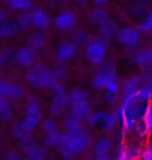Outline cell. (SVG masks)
I'll list each match as a JSON object with an SVG mask.
<instances>
[{"label":"cell","mask_w":152,"mask_h":160,"mask_svg":"<svg viewBox=\"0 0 152 160\" xmlns=\"http://www.w3.org/2000/svg\"><path fill=\"white\" fill-rule=\"evenodd\" d=\"M18 142H19V148H20V150L22 152L26 153V154L34 148L35 145H37V142H34V139L32 138L31 135H29L24 139L18 140Z\"/></svg>","instance_id":"cell-37"},{"label":"cell","mask_w":152,"mask_h":160,"mask_svg":"<svg viewBox=\"0 0 152 160\" xmlns=\"http://www.w3.org/2000/svg\"><path fill=\"white\" fill-rule=\"evenodd\" d=\"M52 91L54 92L55 95H63V94H66V91H65V88L64 85L61 84L60 82L57 81L55 84L52 86Z\"/></svg>","instance_id":"cell-47"},{"label":"cell","mask_w":152,"mask_h":160,"mask_svg":"<svg viewBox=\"0 0 152 160\" xmlns=\"http://www.w3.org/2000/svg\"><path fill=\"white\" fill-rule=\"evenodd\" d=\"M105 91L115 92V94H118V92H120L121 85H120V83H119V80H114V81L109 82L108 84L106 85Z\"/></svg>","instance_id":"cell-46"},{"label":"cell","mask_w":152,"mask_h":160,"mask_svg":"<svg viewBox=\"0 0 152 160\" xmlns=\"http://www.w3.org/2000/svg\"><path fill=\"white\" fill-rule=\"evenodd\" d=\"M137 27L142 32L152 33V8L147 12V14L144 16L143 20Z\"/></svg>","instance_id":"cell-36"},{"label":"cell","mask_w":152,"mask_h":160,"mask_svg":"<svg viewBox=\"0 0 152 160\" xmlns=\"http://www.w3.org/2000/svg\"><path fill=\"white\" fill-rule=\"evenodd\" d=\"M76 53V47L74 46L72 42H60L57 44V46L54 51L55 58L59 62H67L70 59H72Z\"/></svg>","instance_id":"cell-10"},{"label":"cell","mask_w":152,"mask_h":160,"mask_svg":"<svg viewBox=\"0 0 152 160\" xmlns=\"http://www.w3.org/2000/svg\"><path fill=\"white\" fill-rule=\"evenodd\" d=\"M142 78H143V85L149 88L152 92V67L146 68V71L142 76Z\"/></svg>","instance_id":"cell-44"},{"label":"cell","mask_w":152,"mask_h":160,"mask_svg":"<svg viewBox=\"0 0 152 160\" xmlns=\"http://www.w3.org/2000/svg\"><path fill=\"white\" fill-rule=\"evenodd\" d=\"M16 24L18 26V29L21 31H26L29 29L31 25V12L24 11L22 14L18 16Z\"/></svg>","instance_id":"cell-32"},{"label":"cell","mask_w":152,"mask_h":160,"mask_svg":"<svg viewBox=\"0 0 152 160\" xmlns=\"http://www.w3.org/2000/svg\"><path fill=\"white\" fill-rule=\"evenodd\" d=\"M67 67L64 62H59L57 65H55L52 69L53 75L55 76V78L57 80L64 79L67 76Z\"/></svg>","instance_id":"cell-40"},{"label":"cell","mask_w":152,"mask_h":160,"mask_svg":"<svg viewBox=\"0 0 152 160\" xmlns=\"http://www.w3.org/2000/svg\"><path fill=\"white\" fill-rule=\"evenodd\" d=\"M103 101L108 105H116L118 103V96L115 92L105 91L103 94Z\"/></svg>","instance_id":"cell-45"},{"label":"cell","mask_w":152,"mask_h":160,"mask_svg":"<svg viewBox=\"0 0 152 160\" xmlns=\"http://www.w3.org/2000/svg\"><path fill=\"white\" fill-rule=\"evenodd\" d=\"M22 160H29V159H28V158H26V159H22Z\"/></svg>","instance_id":"cell-55"},{"label":"cell","mask_w":152,"mask_h":160,"mask_svg":"<svg viewBox=\"0 0 152 160\" xmlns=\"http://www.w3.org/2000/svg\"><path fill=\"white\" fill-rule=\"evenodd\" d=\"M6 19V12L3 9H0V25L2 24V22Z\"/></svg>","instance_id":"cell-51"},{"label":"cell","mask_w":152,"mask_h":160,"mask_svg":"<svg viewBox=\"0 0 152 160\" xmlns=\"http://www.w3.org/2000/svg\"><path fill=\"white\" fill-rule=\"evenodd\" d=\"M4 160H22L19 154L15 151H8L5 153Z\"/></svg>","instance_id":"cell-48"},{"label":"cell","mask_w":152,"mask_h":160,"mask_svg":"<svg viewBox=\"0 0 152 160\" xmlns=\"http://www.w3.org/2000/svg\"><path fill=\"white\" fill-rule=\"evenodd\" d=\"M91 145V135L86 130L81 129L78 132H65L60 134L59 142L60 149H66L74 156H78Z\"/></svg>","instance_id":"cell-1"},{"label":"cell","mask_w":152,"mask_h":160,"mask_svg":"<svg viewBox=\"0 0 152 160\" xmlns=\"http://www.w3.org/2000/svg\"><path fill=\"white\" fill-rule=\"evenodd\" d=\"M46 45V39H45L44 34L40 31H35L29 34L27 39V46L31 48L32 50L37 51L42 50Z\"/></svg>","instance_id":"cell-21"},{"label":"cell","mask_w":152,"mask_h":160,"mask_svg":"<svg viewBox=\"0 0 152 160\" xmlns=\"http://www.w3.org/2000/svg\"><path fill=\"white\" fill-rule=\"evenodd\" d=\"M122 123V136L123 138H127L130 135H134L135 131L138 129V123L139 122L134 121L131 118L124 117L121 120Z\"/></svg>","instance_id":"cell-26"},{"label":"cell","mask_w":152,"mask_h":160,"mask_svg":"<svg viewBox=\"0 0 152 160\" xmlns=\"http://www.w3.org/2000/svg\"><path fill=\"white\" fill-rule=\"evenodd\" d=\"M147 142H149L150 143H152V131L149 133V137H148V140Z\"/></svg>","instance_id":"cell-53"},{"label":"cell","mask_w":152,"mask_h":160,"mask_svg":"<svg viewBox=\"0 0 152 160\" xmlns=\"http://www.w3.org/2000/svg\"><path fill=\"white\" fill-rule=\"evenodd\" d=\"M43 129L46 133L59 130V124L54 118H48L43 122Z\"/></svg>","instance_id":"cell-41"},{"label":"cell","mask_w":152,"mask_h":160,"mask_svg":"<svg viewBox=\"0 0 152 160\" xmlns=\"http://www.w3.org/2000/svg\"><path fill=\"white\" fill-rule=\"evenodd\" d=\"M56 1H59V2H65V1H67V0H56Z\"/></svg>","instance_id":"cell-54"},{"label":"cell","mask_w":152,"mask_h":160,"mask_svg":"<svg viewBox=\"0 0 152 160\" xmlns=\"http://www.w3.org/2000/svg\"><path fill=\"white\" fill-rule=\"evenodd\" d=\"M125 146H126V153H127L129 160H138L140 158L144 146L143 142L132 140V142H125Z\"/></svg>","instance_id":"cell-24"},{"label":"cell","mask_w":152,"mask_h":160,"mask_svg":"<svg viewBox=\"0 0 152 160\" xmlns=\"http://www.w3.org/2000/svg\"><path fill=\"white\" fill-rule=\"evenodd\" d=\"M18 26L15 21L13 20H5L0 25V38L3 39H9V38L15 37L18 33Z\"/></svg>","instance_id":"cell-22"},{"label":"cell","mask_w":152,"mask_h":160,"mask_svg":"<svg viewBox=\"0 0 152 160\" xmlns=\"http://www.w3.org/2000/svg\"><path fill=\"white\" fill-rule=\"evenodd\" d=\"M13 114H14V111L8 100L0 96V120L8 122L13 118Z\"/></svg>","instance_id":"cell-29"},{"label":"cell","mask_w":152,"mask_h":160,"mask_svg":"<svg viewBox=\"0 0 152 160\" xmlns=\"http://www.w3.org/2000/svg\"><path fill=\"white\" fill-rule=\"evenodd\" d=\"M109 19L108 11L104 6H95L90 12V21L94 25L101 26Z\"/></svg>","instance_id":"cell-18"},{"label":"cell","mask_w":152,"mask_h":160,"mask_svg":"<svg viewBox=\"0 0 152 160\" xmlns=\"http://www.w3.org/2000/svg\"><path fill=\"white\" fill-rule=\"evenodd\" d=\"M50 23L51 20L49 15L44 9L38 8L31 12V25L37 29V31L40 32L46 31L49 28Z\"/></svg>","instance_id":"cell-11"},{"label":"cell","mask_w":152,"mask_h":160,"mask_svg":"<svg viewBox=\"0 0 152 160\" xmlns=\"http://www.w3.org/2000/svg\"><path fill=\"white\" fill-rule=\"evenodd\" d=\"M122 101L118 107V113L120 122L124 117H128L134 121L140 122L143 120L148 108V102L141 101L137 98L135 94L122 97Z\"/></svg>","instance_id":"cell-2"},{"label":"cell","mask_w":152,"mask_h":160,"mask_svg":"<svg viewBox=\"0 0 152 160\" xmlns=\"http://www.w3.org/2000/svg\"><path fill=\"white\" fill-rule=\"evenodd\" d=\"M6 3L13 9L24 12L31 8L32 0H6Z\"/></svg>","instance_id":"cell-34"},{"label":"cell","mask_w":152,"mask_h":160,"mask_svg":"<svg viewBox=\"0 0 152 160\" xmlns=\"http://www.w3.org/2000/svg\"><path fill=\"white\" fill-rule=\"evenodd\" d=\"M148 12V2L145 0H137L132 2L129 8V14L134 18H141L147 14Z\"/></svg>","instance_id":"cell-25"},{"label":"cell","mask_w":152,"mask_h":160,"mask_svg":"<svg viewBox=\"0 0 152 160\" xmlns=\"http://www.w3.org/2000/svg\"><path fill=\"white\" fill-rule=\"evenodd\" d=\"M119 25L117 24V22L114 20H108L105 22L104 24H102L100 26V37H102L103 39H105L106 41L112 39V38L116 37V34L118 32L119 29Z\"/></svg>","instance_id":"cell-20"},{"label":"cell","mask_w":152,"mask_h":160,"mask_svg":"<svg viewBox=\"0 0 152 160\" xmlns=\"http://www.w3.org/2000/svg\"><path fill=\"white\" fill-rule=\"evenodd\" d=\"M15 62V53L8 48L0 50V66L8 67Z\"/></svg>","instance_id":"cell-35"},{"label":"cell","mask_w":152,"mask_h":160,"mask_svg":"<svg viewBox=\"0 0 152 160\" xmlns=\"http://www.w3.org/2000/svg\"><path fill=\"white\" fill-rule=\"evenodd\" d=\"M71 104H77L81 103V102H86L89 98V92L86 89L82 88H75L74 89L70 92V94H68Z\"/></svg>","instance_id":"cell-27"},{"label":"cell","mask_w":152,"mask_h":160,"mask_svg":"<svg viewBox=\"0 0 152 160\" xmlns=\"http://www.w3.org/2000/svg\"><path fill=\"white\" fill-rule=\"evenodd\" d=\"M27 82L35 88H52V86L59 81L52 71L41 65H32L28 67L26 71Z\"/></svg>","instance_id":"cell-3"},{"label":"cell","mask_w":152,"mask_h":160,"mask_svg":"<svg viewBox=\"0 0 152 160\" xmlns=\"http://www.w3.org/2000/svg\"><path fill=\"white\" fill-rule=\"evenodd\" d=\"M70 106V100L68 94L55 95L50 105V112L53 117L61 116L68 107Z\"/></svg>","instance_id":"cell-13"},{"label":"cell","mask_w":152,"mask_h":160,"mask_svg":"<svg viewBox=\"0 0 152 160\" xmlns=\"http://www.w3.org/2000/svg\"><path fill=\"white\" fill-rule=\"evenodd\" d=\"M105 111L103 110H97V111H92V113L90 114V117L86 119V123L89 126H97L100 124V122L102 121V118L104 116Z\"/></svg>","instance_id":"cell-38"},{"label":"cell","mask_w":152,"mask_h":160,"mask_svg":"<svg viewBox=\"0 0 152 160\" xmlns=\"http://www.w3.org/2000/svg\"><path fill=\"white\" fill-rule=\"evenodd\" d=\"M42 121V110L40 102L34 96L27 98L25 102V118L23 124L25 128L31 132L39 126Z\"/></svg>","instance_id":"cell-6"},{"label":"cell","mask_w":152,"mask_h":160,"mask_svg":"<svg viewBox=\"0 0 152 160\" xmlns=\"http://www.w3.org/2000/svg\"><path fill=\"white\" fill-rule=\"evenodd\" d=\"M12 135L16 139L21 140L30 135V132L25 128L23 122H16L12 127Z\"/></svg>","instance_id":"cell-31"},{"label":"cell","mask_w":152,"mask_h":160,"mask_svg":"<svg viewBox=\"0 0 152 160\" xmlns=\"http://www.w3.org/2000/svg\"><path fill=\"white\" fill-rule=\"evenodd\" d=\"M109 1V0H93L94 4L97 6H104V4H106Z\"/></svg>","instance_id":"cell-50"},{"label":"cell","mask_w":152,"mask_h":160,"mask_svg":"<svg viewBox=\"0 0 152 160\" xmlns=\"http://www.w3.org/2000/svg\"><path fill=\"white\" fill-rule=\"evenodd\" d=\"M138 160H152V143L149 142L144 143L141 156Z\"/></svg>","instance_id":"cell-42"},{"label":"cell","mask_w":152,"mask_h":160,"mask_svg":"<svg viewBox=\"0 0 152 160\" xmlns=\"http://www.w3.org/2000/svg\"><path fill=\"white\" fill-rule=\"evenodd\" d=\"M142 121H143V123L145 124V126H146L147 130L149 131V133H150L152 131V104H148L147 111Z\"/></svg>","instance_id":"cell-43"},{"label":"cell","mask_w":152,"mask_h":160,"mask_svg":"<svg viewBox=\"0 0 152 160\" xmlns=\"http://www.w3.org/2000/svg\"><path fill=\"white\" fill-rule=\"evenodd\" d=\"M77 17L75 12L71 9H65V11L60 12L59 15L55 16L53 19V24L57 29L61 32L68 33L72 32L77 26Z\"/></svg>","instance_id":"cell-8"},{"label":"cell","mask_w":152,"mask_h":160,"mask_svg":"<svg viewBox=\"0 0 152 160\" xmlns=\"http://www.w3.org/2000/svg\"><path fill=\"white\" fill-rule=\"evenodd\" d=\"M35 58H37V53L29 47L20 48L15 53V60L21 67L28 68V67L32 66L35 62Z\"/></svg>","instance_id":"cell-12"},{"label":"cell","mask_w":152,"mask_h":160,"mask_svg":"<svg viewBox=\"0 0 152 160\" xmlns=\"http://www.w3.org/2000/svg\"><path fill=\"white\" fill-rule=\"evenodd\" d=\"M114 80H119L116 67L109 60H103L98 65L96 73L91 80V86L95 91H103L106 85Z\"/></svg>","instance_id":"cell-4"},{"label":"cell","mask_w":152,"mask_h":160,"mask_svg":"<svg viewBox=\"0 0 152 160\" xmlns=\"http://www.w3.org/2000/svg\"><path fill=\"white\" fill-rule=\"evenodd\" d=\"M92 160H115V158L111 157L108 154L107 155H95Z\"/></svg>","instance_id":"cell-49"},{"label":"cell","mask_w":152,"mask_h":160,"mask_svg":"<svg viewBox=\"0 0 152 160\" xmlns=\"http://www.w3.org/2000/svg\"><path fill=\"white\" fill-rule=\"evenodd\" d=\"M64 127L67 132H78L83 129L81 121L75 118L72 113L69 112L64 117Z\"/></svg>","instance_id":"cell-23"},{"label":"cell","mask_w":152,"mask_h":160,"mask_svg":"<svg viewBox=\"0 0 152 160\" xmlns=\"http://www.w3.org/2000/svg\"><path fill=\"white\" fill-rule=\"evenodd\" d=\"M70 109V112L80 121H86L90 114L92 113V108L88 103V101L77 104H71Z\"/></svg>","instance_id":"cell-17"},{"label":"cell","mask_w":152,"mask_h":160,"mask_svg":"<svg viewBox=\"0 0 152 160\" xmlns=\"http://www.w3.org/2000/svg\"><path fill=\"white\" fill-rule=\"evenodd\" d=\"M91 40L92 38L89 34V32H86V31L82 29L76 30L72 36V43L74 44L75 47H79V48L86 47Z\"/></svg>","instance_id":"cell-28"},{"label":"cell","mask_w":152,"mask_h":160,"mask_svg":"<svg viewBox=\"0 0 152 160\" xmlns=\"http://www.w3.org/2000/svg\"><path fill=\"white\" fill-rule=\"evenodd\" d=\"M115 160H129L126 153V146L124 142H119L115 152Z\"/></svg>","instance_id":"cell-39"},{"label":"cell","mask_w":152,"mask_h":160,"mask_svg":"<svg viewBox=\"0 0 152 160\" xmlns=\"http://www.w3.org/2000/svg\"><path fill=\"white\" fill-rule=\"evenodd\" d=\"M106 50H107V41L99 36L92 39L85 47L83 55L90 63L98 66L105 59Z\"/></svg>","instance_id":"cell-5"},{"label":"cell","mask_w":152,"mask_h":160,"mask_svg":"<svg viewBox=\"0 0 152 160\" xmlns=\"http://www.w3.org/2000/svg\"><path fill=\"white\" fill-rule=\"evenodd\" d=\"M47 157V150L45 147L35 145L29 152L27 153V158L29 160H45Z\"/></svg>","instance_id":"cell-33"},{"label":"cell","mask_w":152,"mask_h":160,"mask_svg":"<svg viewBox=\"0 0 152 160\" xmlns=\"http://www.w3.org/2000/svg\"><path fill=\"white\" fill-rule=\"evenodd\" d=\"M60 138V132L59 130L46 133V135L44 136V139H43L45 148L54 149V148H56V147H59Z\"/></svg>","instance_id":"cell-30"},{"label":"cell","mask_w":152,"mask_h":160,"mask_svg":"<svg viewBox=\"0 0 152 160\" xmlns=\"http://www.w3.org/2000/svg\"><path fill=\"white\" fill-rule=\"evenodd\" d=\"M114 143L108 137H101L93 145V152L95 155H107L112 152Z\"/></svg>","instance_id":"cell-19"},{"label":"cell","mask_w":152,"mask_h":160,"mask_svg":"<svg viewBox=\"0 0 152 160\" xmlns=\"http://www.w3.org/2000/svg\"><path fill=\"white\" fill-rule=\"evenodd\" d=\"M0 96L11 101H19L24 96V88L18 83L0 79Z\"/></svg>","instance_id":"cell-9"},{"label":"cell","mask_w":152,"mask_h":160,"mask_svg":"<svg viewBox=\"0 0 152 160\" xmlns=\"http://www.w3.org/2000/svg\"><path fill=\"white\" fill-rule=\"evenodd\" d=\"M142 86H143V78H142V76L134 75L131 77L127 78L122 83L120 94L122 97L135 94Z\"/></svg>","instance_id":"cell-14"},{"label":"cell","mask_w":152,"mask_h":160,"mask_svg":"<svg viewBox=\"0 0 152 160\" xmlns=\"http://www.w3.org/2000/svg\"><path fill=\"white\" fill-rule=\"evenodd\" d=\"M119 122H120V117H119L118 110L112 109V110L105 111L104 116L102 118V121L100 122V124L98 126L102 131L108 132V131H112L113 129H115V127L119 124Z\"/></svg>","instance_id":"cell-16"},{"label":"cell","mask_w":152,"mask_h":160,"mask_svg":"<svg viewBox=\"0 0 152 160\" xmlns=\"http://www.w3.org/2000/svg\"><path fill=\"white\" fill-rule=\"evenodd\" d=\"M115 38L122 46L134 48L142 41V31L137 26H123L118 29Z\"/></svg>","instance_id":"cell-7"},{"label":"cell","mask_w":152,"mask_h":160,"mask_svg":"<svg viewBox=\"0 0 152 160\" xmlns=\"http://www.w3.org/2000/svg\"><path fill=\"white\" fill-rule=\"evenodd\" d=\"M89 1H90V0H74V2H75L76 4H78V5H85Z\"/></svg>","instance_id":"cell-52"},{"label":"cell","mask_w":152,"mask_h":160,"mask_svg":"<svg viewBox=\"0 0 152 160\" xmlns=\"http://www.w3.org/2000/svg\"><path fill=\"white\" fill-rule=\"evenodd\" d=\"M130 59L131 62L138 67H142V68L152 67V47L145 48L134 52Z\"/></svg>","instance_id":"cell-15"}]
</instances>
